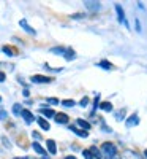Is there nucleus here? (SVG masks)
<instances>
[{"label": "nucleus", "mask_w": 147, "mask_h": 159, "mask_svg": "<svg viewBox=\"0 0 147 159\" xmlns=\"http://www.w3.org/2000/svg\"><path fill=\"white\" fill-rule=\"evenodd\" d=\"M43 159H48V157H43Z\"/></svg>", "instance_id": "obj_36"}, {"label": "nucleus", "mask_w": 147, "mask_h": 159, "mask_svg": "<svg viewBox=\"0 0 147 159\" xmlns=\"http://www.w3.org/2000/svg\"><path fill=\"white\" fill-rule=\"evenodd\" d=\"M19 25H21V27H24V30H25V32H29V34H32V35H35V34H36V30H35V29H32L30 25L27 24V21H25V19H21V21H19Z\"/></svg>", "instance_id": "obj_8"}, {"label": "nucleus", "mask_w": 147, "mask_h": 159, "mask_svg": "<svg viewBox=\"0 0 147 159\" xmlns=\"http://www.w3.org/2000/svg\"><path fill=\"white\" fill-rule=\"evenodd\" d=\"M98 107H100L101 110H104V111H111V110H112V103H111V102H101Z\"/></svg>", "instance_id": "obj_19"}, {"label": "nucleus", "mask_w": 147, "mask_h": 159, "mask_svg": "<svg viewBox=\"0 0 147 159\" xmlns=\"http://www.w3.org/2000/svg\"><path fill=\"white\" fill-rule=\"evenodd\" d=\"M5 118H6V113L0 110V119H5Z\"/></svg>", "instance_id": "obj_31"}, {"label": "nucleus", "mask_w": 147, "mask_h": 159, "mask_svg": "<svg viewBox=\"0 0 147 159\" xmlns=\"http://www.w3.org/2000/svg\"><path fill=\"white\" fill-rule=\"evenodd\" d=\"M98 65H100L101 69H104V70H111V69H112V64H111L109 61H104V59H103V61H100V62H98Z\"/></svg>", "instance_id": "obj_18"}, {"label": "nucleus", "mask_w": 147, "mask_h": 159, "mask_svg": "<svg viewBox=\"0 0 147 159\" xmlns=\"http://www.w3.org/2000/svg\"><path fill=\"white\" fill-rule=\"evenodd\" d=\"M54 119L59 124H68V115H65V113H56Z\"/></svg>", "instance_id": "obj_6"}, {"label": "nucleus", "mask_w": 147, "mask_h": 159, "mask_svg": "<svg viewBox=\"0 0 147 159\" xmlns=\"http://www.w3.org/2000/svg\"><path fill=\"white\" fill-rule=\"evenodd\" d=\"M101 150H103V153H104L106 156H108V159H111V157H114V156L117 154V148L114 147L112 143H103Z\"/></svg>", "instance_id": "obj_1"}, {"label": "nucleus", "mask_w": 147, "mask_h": 159, "mask_svg": "<svg viewBox=\"0 0 147 159\" xmlns=\"http://www.w3.org/2000/svg\"><path fill=\"white\" fill-rule=\"evenodd\" d=\"M29 94H30L29 89H24V96H25V97H29Z\"/></svg>", "instance_id": "obj_33"}, {"label": "nucleus", "mask_w": 147, "mask_h": 159, "mask_svg": "<svg viewBox=\"0 0 147 159\" xmlns=\"http://www.w3.org/2000/svg\"><path fill=\"white\" fill-rule=\"evenodd\" d=\"M136 30L141 32V22H139V19H136Z\"/></svg>", "instance_id": "obj_30"}, {"label": "nucleus", "mask_w": 147, "mask_h": 159, "mask_svg": "<svg viewBox=\"0 0 147 159\" xmlns=\"http://www.w3.org/2000/svg\"><path fill=\"white\" fill-rule=\"evenodd\" d=\"M84 157H86V159H93V157H92V154H90V151H89V150H84Z\"/></svg>", "instance_id": "obj_25"}, {"label": "nucleus", "mask_w": 147, "mask_h": 159, "mask_svg": "<svg viewBox=\"0 0 147 159\" xmlns=\"http://www.w3.org/2000/svg\"><path fill=\"white\" fill-rule=\"evenodd\" d=\"M76 56H74V51L73 49H70V48H66L65 49V59L66 61H71V59H74Z\"/></svg>", "instance_id": "obj_20"}, {"label": "nucleus", "mask_w": 147, "mask_h": 159, "mask_svg": "<svg viewBox=\"0 0 147 159\" xmlns=\"http://www.w3.org/2000/svg\"><path fill=\"white\" fill-rule=\"evenodd\" d=\"M116 11H117V19H119V22L124 24L127 29H130V24H128V21H127V18H125V11L122 10V7L116 5Z\"/></svg>", "instance_id": "obj_2"}, {"label": "nucleus", "mask_w": 147, "mask_h": 159, "mask_svg": "<svg viewBox=\"0 0 147 159\" xmlns=\"http://www.w3.org/2000/svg\"><path fill=\"white\" fill-rule=\"evenodd\" d=\"M36 121H38V126L41 127L43 130H49V129H51V126H49V123H48V119H44V118H38Z\"/></svg>", "instance_id": "obj_12"}, {"label": "nucleus", "mask_w": 147, "mask_h": 159, "mask_svg": "<svg viewBox=\"0 0 147 159\" xmlns=\"http://www.w3.org/2000/svg\"><path fill=\"white\" fill-rule=\"evenodd\" d=\"M2 51L5 52V54H8V56H16V54H18V49L11 48V46H8V45H5V46L2 48Z\"/></svg>", "instance_id": "obj_13"}, {"label": "nucleus", "mask_w": 147, "mask_h": 159, "mask_svg": "<svg viewBox=\"0 0 147 159\" xmlns=\"http://www.w3.org/2000/svg\"><path fill=\"white\" fill-rule=\"evenodd\" d=\"M144 156H145V157H147V150H145V151H144Z\"/></svg>", "instance_id": "obj_35"}, {"label": "nucleus", "mask_w": 147, "mask_h": 159, "mask_svg": "<svg viewBox=\"0 0 147 159\" xmlns=\"http://www.w3.org/2000/svg\"><path fill=\"white\" fill-rule=\"evenodd\" d=\"M89 151H90V154H92L93 159H101V151H100L97 147H92Z\"/></svg>", "instance_id": "obj_15"}, {"label": "nucleus", "mask_w": 147, "mask_h": 159, "mask_svg": "<svg viewBox=\"0 0 147 159\" xmlns=\"http://www.w3.org/2000/svg\"><path fill=\"white\" fill-rule=\"evenodd\" d=\"M65 159H76V157H74V156H66Z\"/></svg>", "instance_id": "obj_34"}, {"label": "nucleus", "mask_w": 147, "mask_h": 159, "mask_svg": "<svg viewBox=\"0 0 147 159\" xmlns=\"http://www.w3.org/2000/svg\"><path fill=\"white\" fill-rule=\"evenodd\" d=\"M70 130H71V132H74L76 135H79V137H82V139H87V137H89V132H87V130H82V129H78L76 126H70Z\"/></svg>", "instance_id": "obj_7"}, {"label": "nucleus", "mask_w": 147, "mask_h": 159, "mask_svg": "<svg viewBox=\"0 0 147 159\" xmlns=\"http://www.w3.org/2000/svg\"><path fill=\"white\" fill-rule=\"evenodd\" d=\"M124 115H125L124 110H122V111H119V113H117V119H120V116H124Z\"/></svg>", "instance_id": "obj_32"}, {"label": "nucleus", "mask_w": 147, "mask_h": 159, "mask_svg": "<svg viewBox=\"0 0 147 159\" xmlns=\"http://www.w3.org/2000/svg\"><path fill=\"white\" fill-rule=\"evenodd\" d=\"M30 80H32V83H51L52 81L51 76H43V75H33Z\"/></svg>", "instance_id": "obj_3"}, {"label": "nucleus", "mask_w": 147, "mask_h": 159, "mask_svg": "<svg viewBox=\"0 0 147 159\" xmlns=\"http://www.w3.org/2000/svg\"><path fill=\"white\" fill-rule=\"evenodd\" d=\"M2 142L5 143V147H6V148H11V145H10V142L6 140V137H2Z\"/></svg>", "instance_id": "obj_26"}, {"label": "nucleus", "mask_w": 147, "mask_h": 159, "mask_svg": "<svg viewBox=\"0 0 147 159\" xmlns=\"http://www.w3.org/2000/svg\"><path fill=\"white\" fill-rule=\"evenodd\" d=\"M0 100H2V97H0Z\"/></svg>", "instance_id": "obj_38"}, {"label": "nucleus", "mask_w": 147, "mask_h": 159, "mask_svg": "<svg viewBox=\"0 0 147 159\" xmlns=\"http://www.w3.org/2000/svg\"><path fill=\"white\" fill-rule=\"evenodd\" d=\"M138 123H139L138 115H131V116L127 119V127H133V126H136Z\"/></svg>", "instance_id": "obj_10"}, {"label": "nucleus", "mask_w": 147, "mask_h": 159, "mask_svg": "<svg viewBox=\"0 0 147 159\" xmlns=\"http://www.w3.org/2000/svg\"><path fill=\"white\" fill-rule=\"evenodd\" d=\"M71 18H74V19H79V18H84V15H81V13H76V15H73Z\"/></svg>", "instance_id": "obj_28"}, {"label": "nucleus", "mask_w": 147, "mask_h": 159, "mask_svg": "<svg viewBox=\"0 0 147 159\" xmlns=\"http://www.w3.org/2000/svg\"><path fill=\"white\" fill-rule=\"evenodd\" d=\"M87 103H89V99H87V97H84V99L81 100V105H82V107H86Z\"/></svg>", "instance_id": "obj_27"}, {"label": "nucleus", "mask_w": 147, "mask_h": 159, "mask_svg": "<svg viewBox=\"0 0 147 159\" xmlns=\"http://www.w3.org/2000/svg\"><path fill=\"white\" fill-rule=\"evenodd\" d=\"M21 116L24 118V121H25V123H29V124H30V123H33V119H35L33 113H32V111H29V110H22V111H21Z\"/></svg>", "instance_id": "obj_4"}, {"label": "nucleus", "mask_w": 147, "mask_h": 159, "mask_svg": "<svg viewBox=\"0 0 147 159\" xmlns=\"http://www.w3.org/2000/svg\"><path fill=\"white\" fill-rule=\"evenodd\" d=\"M40 111H41V115L46 116V118H54V116H56V111L51 110V108H41Z\"/></svg>", "instance_id": "obj_16"}, {"label": "nucleus", "mask_w": 147, "mask_h": 159, "mask_svg": "<svg viewBox=\"0 0 147 159\" xmlns=\"http://www.w3.org/2000/svg\"><path fill=\"white\" fill-rule=\"evenodd\" d=\"M16 159H19V157H16Z\"/></svg>", "instance_id": "obj_39"}, {"label": "nucleus", "mask_w": 147, "mask_h": 159, "mask_svg": "<svg viewBox=\"0 0 147 159\" xmlns=\"http://www.w3.org/2000/svg\"><path fill=\"white\" fill-rule=\"evenodd\" d=\"M76 124H78L79 127H82V130H89V129H90V123H87L86 119H81V118L76 121Z\"/></svg>", "instance_id": "obj_14"}, {"label": "nucleus", "mask_w": 147, "mask_h": 159, "mask_svg": "<svg viewBox=\"0 0 147 159\" xmlns=\"http://www.w3.org/2000/svg\"><path fill=\"white\" fill-rule=\"evenodd\" d=\"M65 49H66V48H62V46H60V48H52L51 51H52V52H59V54H65Z\"/></svg>", "instance_id": "obj_23"}, {"label": "nucleus", "mask_w": 147, "mask_h": 159, "mask_svg": "<svg viewBox=\"0 0 147 159\" xmlns=\"http://www.w3.org/2000/svg\"><path fill=\"white\" fill-rule=\"evenodd\" d=\"M48 103H54V105H56V103H59V99H56V97H49V99H48Z\"/></svg>", "instance_id": "obj_24"}, {"label": "nucleus", "mask_w": 147, "mask_h": 159, "mask_svg": "<svg viewBox=\"0 0 147 159\" xmlns=\"http://www.w3.org/2000/svg\"><path fill=\"white\" fill-rule=\"evenodd\" d=\"M62 105H63V107H73V105H76V103L71 99H65V100H62Z\"/></svg>", "instance_id": "obj_21"}, {"label": "nucleus", "mask_w": 147, "mask_h": 159, "mask_svg": "<svg viewBox=\"0 0 147 159\" xmlns=\"http://www.w3.org/2000/svg\"><path fill=\"white\" fill-rule=\"evenodd\" d=\"M21 111H22L21 105L19 103H15V107H13V113H15V115H21Z\"/></svg>", "instance_id": "obj_22"}, {"label": "nucleus", "mask_w": 147, "mask_h": 159, "mask_svg": "<svg viewBox=\"0 0 147 159\" xmlns=\"http://www.w3.org/2000/svg\"><path fill=\"white\" fill-rule=\"evenodd\" d=\"M84 5H86L90 11H98V10L101 8V5H100L98 2H84Z\"/></svg>", "instance_id": "obj_11"}, {"label": "nucleus", "mask_w": 147, "mask_h": 159, "mask_svg": "<svg viewBox=\"0 0 147 159\" xmlns=\"http://www.w3.org/2000/svg\"><path fill=\"white\" fill-rule=\"evenodd\" d=\"M111 159H116V157H111Z\"/></svg>", "instance_id": "obj_37"}, {"label": "nucleus", "mask_w": 147, "mask_h": 159, "mask_svg": "<svg viewBox=\"0 0 147 159\" xmlns=\"http://www.w3.org/2000/svg\"><path fill=\"white\" fill-rule=\"evenodd\" d=\"M5 78H6V75H5L3 72H0V83H2V81H5Z\"/></svg>", "instance_id": "obj_29"}, {"label": "nucleus", "mask_w": 147, "mask_h": 159, "mask_svg": "<svg viewBox=\"0 0 147 159\" xmlns=\"http://www.w3.org/2000/svg\"><path fill=\"white\" fill-rule=\"evenodd\" d=\"M46 147H48V151H49L51 154H56V153H57V145H56L54 140H48V142H46Z\"/></svg>", "instance_id": "obj_9"}, {"label": "nucleus", "mask_w": 147, "mask_h": 159, "mask_svg": "<svg viewBox=\"0 0 147 159\" xmlns=\"http://www.w3.org/2000/svg\"><path fill=\"white\" fill-rule=\"evenodd\" d=\"M32 147H33V150H35V151H36L40 156H41V157H46V156H48L46 150H44V148L41 147V145L38 143V142H33V143H32Z\"/></svg>", "instance_id": "obj_5"}, {"label": "nucleus", "mask_w": 147, "mask_h": 159, "mask_svg": "<svg viewBox=\"0 0 147 159\" xmlns=\"http://www.w3.org/2000/svg\"><path fill=\"white\" fill-rule=\"evenodd\" d=\"M124 159H141V156H139L136 151H125Z\"/></svg>", "instance_id": "obj_17"}]
</instances>
